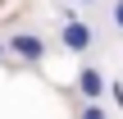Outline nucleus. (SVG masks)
I'll return each instance as SVG.
<instances>
[{
  "mask_svg": "<svg viewBox=\"0 0 123 119\" xmlns=\"http://www.w3.org/2000/svg\"><path fill=\"white\" fill-rule=\"evenodd\" d=\"M59 41H64V50L82 55V50H91V28H87L82 18H68V23H64V32H59Z\"/></svg>",
  "mask_w": 123,
  "mask_h": 119,
  "instance_id": "obj_1",
  "label": "nucleus"
},
{
  "mask_svg": "<svg viewBox=\"0 0 123 119\" xmlns=\"http://www.w3.org/2000/svg\"><path fill=\"white\" fill-rule=\"evenodd\" d=\"M9 50H14V55H23L27 64H37V60L46 55V41H41V37H32V32H18V37H9Z\"/></svg>",
  "mask_w": 123,
  "mask_h": 119,
  "instance_id": "obj_2",
  "label": "nucleus"
},
{
  "mask_svg": "<svg viewBox=\"0 0 123 119\" xmlns=\"http://www.w3.org/2000/svg\"><path fill=\"white\" fill-rule=\"evenodd\" d=\"M78 92H82L87 101H100V92H105V78H100V69H82V73H78Z\"/></svg>",
  "mask_w": 123,
  "mask_h": 119,
  "instance_id": "obj_3",
  "label": "nucleus"
},
{
  "mask_svg": "<svg viewBox=\"0 0 123 119\" xmlns=\"http://www.w3.org/2000/svg\"><path fill=\"white\" fill-rule=\"evenodd\" d=\"M78 119H110V115H105L100 105H87V110H82V115H78Z\"/></svg>",
  "mask_w": 123,
  "mask_h": 119,
  "instance_id": "obj_4",
  "label": "nucleus"
},
{
  "mask_svg": "<svg viewBox=\"0 0 123 119\" xmlns=\"http://www.w3.org/2000/svg\"><path fill=\"white\" fill-rule=\"evenodd\" d=\"M114 23L123 28V0H114Z\"/></svg>",
  "mask_w": 123,
  "mask_h": 119,
  "instance_id": "obj_5",
  "label": "nucleus"
},
{
  "mask_svg": "<svg viewBox=\"0 0 123 119\" xmlns=\"http://www.w3.org/2000/svg\"><path fill=\"white\" fill-rule=\"evenodd\" d=\"M78 5H91V0H78Z\"/></svg>",
  "mask_w": 123,
  "mask_h": 119,
  "instance_id": "obj_6",
  "label": "nucleus"
},
{
  "mask_svg": "<svg viewBox=\"0 0 123 119\" xmlns=\"http://www.w3.org/2000/svg\"><path fill=\"white\" fill-rule=\"evenodd\" d=\"M0 50H5V46H0Z\"/></svg>",
  "mask_w": 123,
  "mask_h": 119,
  "instance_id": "obj_7",
  "label": "nucleus"
}]
</instances>
